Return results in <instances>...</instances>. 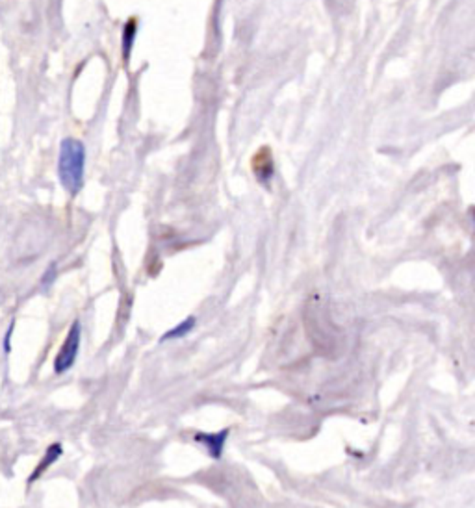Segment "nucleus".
I'll list each match as a JSON object with an SVG mask.
<instances>
[{
  "instance_id": "0eeeda50",
  "label": "nucleus",
  "mask_w": 475,
  "mask_h": 508,
  "mask_svg": "<svg viewBox=\"0 0 475 508\" xmlns=\"http://www.w3.org/2000/svg\"><path fill=\"white\" fill-rule=\"evenodd\" d=\"M134 39H136V19H130L125 26V32H123V54H125V60H129L130 49H132V45H134Z\"/></svg>"
},
{
  "instance_id": "f257e3e1",
  "label": "nucleus",
  "mask_w": 475,
  "mask_h": 508,
  "mask_svg": "<svg viewBox=\"0 0 475 508\" xmlns=\"http://www.w3.org/2000/svg\"><path fill=\"white\" fill-rule=\"evenodd\" d=\"M84 167H86V148L82 141L67 138L61 141L60 160H58V175L65 190L76 195L82 190Z\"/></svg>"
},
{
  "instance_id": "6e6552de",
  "label": "nucleus",
  "mask_w": 475,
  "mask_h": 508,
  "mask_svg": "<svg viewBox=\"0 0 475 508\" xmlns=\"http://www.w3.org/2000/svg\"><path fill=\"white\" fill-rule=\"evenodd\" d=\"M14 328H15V321H11V325H9L8 330H6V334H4V343H2V347H4V352L11 351V336H14Z\"/></svg>"
},
{
  "instance_id": "423d86ee",
  "label": "nucleus",
  "mask_w": 475,
  "mask_h": 508,
  "mask_svg": "<svg viewBox=\"0 0 475 508\" xmlns=\"http://www.w3.org/2000/svg\"><path fill=\"white\" fill-rule=\"evenodd\" d=\"M195 323H197V319H195L194 315H189V318H186L182 323H179L176 327H173L171 330H167V332L160 337V342H169V340H176V337L188 336V334L195 328Z\"/></svg>"
},
{
  "instance_id": "f03ea898",
  "label": "nucleus",
  "mask_w": 475,
  "mask_h": 508,
  "mask_svg": "<svg viewBox=\"0 0 475 508\" xmlns=\"http://www.w3.org/2000/svg\"><path fill=\"white\" fill-rule=\"evenodd\" d=\"M80 342H82V325L76 319L73 325H71L69 332L65 336L64 343H61L60 351L56 355L54 358V373L56 375H64L71 370L79 358V351H80Z\"/></svg>"
},
{
  "instance_id": "7ed1b4c3",
  "label": "nucleus",
  "mask_w": 475,
  "mask_h": 508,
  "mask_svg": "<svg viewBox=\"0 0 475 508\" xmlns=\"http://www.w3.org/2000/svg\"><path fill=\"white\" fill-rule=\"evenodd\" d=\"M229 435H231V429H223L219 432H197L194 436V440L197 444L203 445L206 449V453L214 458V460H219L223 457V451H225V444L229 440Z\"/></svg>"
},
{
  "instance_id": "20e7f679",
  "label": "nucleus",
  "mask_w": 475,
  "mask_h": 508,
  "mask_svg": "<svg viewBox=\"0 0 475 508\" xmlns=\"http://www.w3.org/2000/svg\"><path fill=\"white\" fill-rule=\"evenodd\" d=\"M253 169L254 173H256V178H259L264 186H269V182H271L273 178V173H275V166H273L269 148H262V151L254 156Z\"/></svg>"
},
{
  "instance_id": "39448f33",
  "label": "nucleus",
  "mask_w": 475,
  "mask_h": 508,
  "mask_svg": "<svg viewBox=\"0 0 475 508\" xmlns=\"http://www.w3.org/2000/svg\"><path fill=\"white\" fill-rule=\"evenodd\" d=\"M61 454H64V447H61V444L49 445L41 460H39V462H37V466L34 467L32 475L28 477V484H34V482H36L39 477H43V473H45L46 469L52 466V464H56V460H58Z\"/></svg>"
}]
</instances>
